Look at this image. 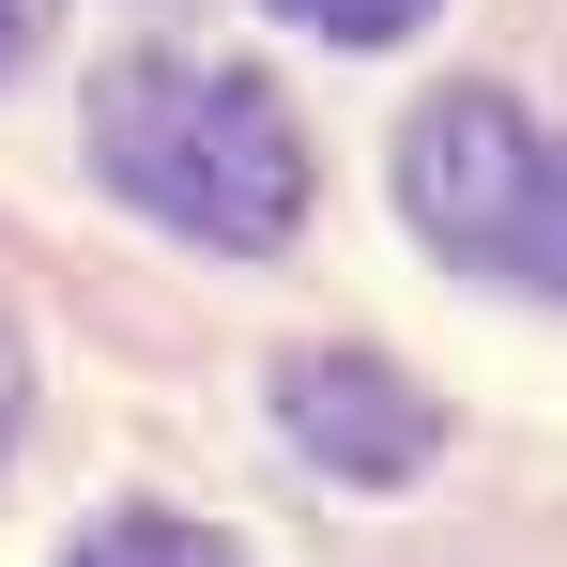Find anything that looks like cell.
Returning <instances> with one entry per match:
<instances>
[{"instance_id": "obj_7", "label": "cell", "mask_w": 567, "mask_h": 567, "mask_svg": "<svg viewBox=\"0 0 567 567\" xmlns=\"http://www.w3.org/2000/svg\"><path fill=\"white\" fill-rule=\"evenodd\" d=\"M16 47H31V0H0V62H16Z\"/></svg>"}, {"instance_id": "obj_3", "label": "cell", "mask_w": 567, "mask_h": 567, "mask_svg": "<svg viewBox=\"0 0 567 567\" xmlns=\"http://www.w3.org/2000/svg\"><path fill=\"white\" fill-rule=\"evenodd\" d=\"M491 277H537V291H567V154H553V138H537V154H522V185H506Z\"/></svg>"}, {"instance_id": "obj_1", "label": "cell", "mask_w": 567, "mask_h": 567, "mask_svg": "<svg viewBox=\"0 0 567 567\" xmlns=\"http://www.w3.org/2000/svg\"><path fill=\"white\" fill-rule=\"evenodd\" d=\"M93 169L138 215H169L199 246H291V215H307V138H291L277 78H246V62H169V47H123L93 78Z\"/></svg>"}, {"instance_id": "obj_4", "label": "cell", "mask_w": 567, "mask_h": 567, "mask_svg": "<svg viewBox=\"0 0 567 567\" xmlns=\"http://www.w3.org/2000/svg\"><path fill=\"white\" fill-rule=\"evenodd\" d=\"M78 567H230V537H199V522H169V506H123V522L78 537Z\"/></svg>"}, {"instance_id": "obj_2", "label": "cell", "mask_w": 567, "mask_h": 567, "mask_svg": "<svg viewBox=\"0 0 567 567\" xmlns=\"http://www.w3.org/2000/svg\"><path fill=\"white\" fill-rule=\"evenodd\" d=\"M277 430L322 475H353V491H399V475H430V445H445L430 383L383 369V353H291L277 369Z\"/></svg>"}, {"instance_id": "obj_6", "label": "cell", "mask_w": 567, "mask_h": 567, "mask_svg": "<svg viewBox=\"0 0 567 567\" xmlns=\"http://www.w3.org/2000/svg\"><path fill=\"white\" fill-rule=\"evenodd\" d=\"M16 399H31V369H16V322H0V445H16Z\"/></svg>"}, {"instance_id": "obj_5", "label": "cell", "mask_w": 567, "mask_h": 567, "mask_svg": "<svg viewBox=\"0 0 567 567\" xmlns=\"http://www.w3.org/2000/svg\"><path fill=\"white\" fill-rule=\"evenodd\" d=\"M277 16H291V31H338V47H399L430 0H277Z\"/></svg>"}]
</instances>
